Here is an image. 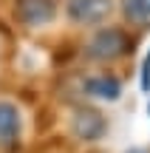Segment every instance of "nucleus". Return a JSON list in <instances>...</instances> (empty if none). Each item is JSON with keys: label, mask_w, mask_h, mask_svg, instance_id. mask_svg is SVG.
Wrapping results in <instances>:
<instances>
[{"label": "nucleus", "mask_w": 150, "mask_h": 153, "mask_svg": "<svg viewBox=\"0 0 150 153\" xmlns=\"http://www.w3.org/2000/svg\"><path fill=\"white\" fill-rule=\"evenodd\" d=\"M130 51V40L122 28H99V31L91 37L85 54L96 62H111V60H119Z\"/></svg>", "instance_id": "nucleus-1"}, {"label": "nucleus", "mask_w": 150, "mask_h": 153, "mask_svg": "<svg viewBox=\"0 0 150 153\" xmlns=\"http://www.w3.org/2000/svg\"><path fill=\"white\" fill-rule=\"evenodd\" d=\"M65 11L68 20L77 26H102L111 17L113 3L111 0H68Z\"/></svg>", "instance_id": "nucleus-2"}, {"label": "nucleus", "mask_w": 150, "mask_h": 153, "mask_svg": "<svg viewBox=\"0 0 150 153\" xmlns=\"http://www.w3.org/2000/svg\"><path fill=\"white\" fill-rule=\"evenodd\" d=\"M57 0H14V17L26 28H40L54 20Z\"/></svg>", "instance_id": "nucleus-3"}, {"label": "nucleus", "mask_w": 150, "mask_h": 153, "mask_svg": "<svg viewBox=\"0 0 150 153\" xmlns=\"http://www.w3.org/2000/svg\"><path fill=\"white\" fill-rule=\"evenodd\" d=\"M105 131H108V122H105V116H102L99 111H88V108L74 111L71 133L77 139H82V142H96V139L105 136Z\"/></svg>", "instance_id": "nucleus-4"}, {"label": "nucleus", "mask_w": 150, "mask_h": 153, "mask_svg": "<svg viewBox=\"0 0 150 153\" xmlns=\"http://www.w3.org/2000/svg\"><path fill=\"white\" fill-rule=\"evenodd\" d=\"M20 142V111L11 102H0V148H14Z\"/></svg>", "instance_id": "nucleus-5"}, {"label": "nucleus", "mask_w": 150, "mask_h": 153, "mask_svg": "<svg viewBox=\"0 0 150 153\" xmlns=\"http://www.w3.org/2000/svg\"><path fill=\"white\" fill-rule=\"evenodd\" d=\"M82 91L88 94V97H94V99H108V102H113V99H119V94H122V85H119L116 76L96 74V76H88V79L82 82Z\"/></svg>", "instance_id": "nucleus-6"}, {"label": "nucleus", "mask_w": 150, "mask_h": 153, "mask_svg": "<svg viewBox=\"0 0 150 153\" xmlns=\"http://www.w3.org/2000/svg\"><path fill=\"white\" fill-rule=\"evenodd\" d=\"M122 14L130 26L150 28V0H122Z\"/></svg>", "instance_id": "nucleus-7"}, {"label": "nucleus", "mask_w": 150, "mask_h": 153, "mask_svg": "<svg viewBox=\"0 0 150 153\" xmlns=\"http://www.w3.org/2000/svg\"><path fill=\"white\" fill-rule=\"evenodd\" d=\"M142 91H150V51L142 62Z\"/></svg>", "instance_id": "nucleus-8"}, {"label": "nucleus", "mask_w": 150, "mask_h": 153, "mask_svg": "<svg viewBox=\"0 0 150 153\" xmlns=\"http://www.w3.org/2000/svg\"><path fill=\"white\" fill-rule=\"evenodd\" d=\"M128 153H147L145 148H133V150H128Z\"/></svg>", "instance_id": "nucleus-9"}, {"label": "nucleus", "mask_w": 150, "mask_h": 153, "mask_svg": "<svg viewBox=\"0 0 150 153\" xmlns=\"http://www.w3.org/2000/svg\"><path fill=\"white\" fill-rule=\"evenodd\" d=\"M147 114H150V105H147Z\"/></svg>", "instance_id": "nucleus-10"}]
</instances>
